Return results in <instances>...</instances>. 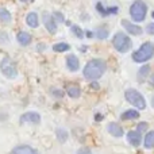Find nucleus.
<instances>
[{
    "label": "nucleus",
    "mask_w": 154,
    "mask_h": 154,
    "mask_svg": "<svg viewBox=\"0 0 154 154\" xmlns=\"http://www.w3.org/2000/svg\"><path fill=\"white\" fill-rule=\"evenodd\" d=\"M106 69H107V64L104 60L93 58V60H91V61H88V64L84 66L82 76H84L85 80L96 81V80H99L106 73Z\"/></svg>",
    "instance_id": "1"
},
{
    "label": "nucleus",
    "mask_w": 154,
    "mask_h": 154,
    "mask_svg": "<svg viewBox=\"0 0 154 154\" xmlns=\"http://www.w3.org/2000/svg\"><path fill=\"white\" fill-rule=\"evenodd\" d=\"M154 57V43L147 41V42H143L141 45V48L138 50H135L133 53V61L137 62V64H143V62L150 61Z\"/></svg>",
    "instance_id": "2"
},
{
    "label": "nucleus",
    "mask_w": 154,
    "mask_h": 154,
    "mask_svg": "<svg viewBox=\"0 0 154 154\" xmlns=\"http://www.w3.org/2000/svg\"><path fill=\"white\" fill-rule=\"evenodd\" d=\"M112 46L115 48V50L119 53H127L131 48H133V41L127 34L119 31L112 37Z\"/></svg>",
    "instance_id": "3"
},
{
    "label": "nucleus",
    "mask_w": 154,
    "mask_h": 154,
    "mask_svg": "<svg viewBox=\"0 0 154 154\" xmlns=\"http://www.w3.org/2000/svg\"><path fill=\"white\" fill-rule=\"evenodd\" d=\"M147 15V4L143 0H135L130 5V16L134 22L141 23L146 19Z\"/></svg>",
    "instance_id": "4"
},
{
    "label": "nucleus",
    "mask_w": 154,
    "mask_h": 154,
    "mask_svg": "<svg viewBox=\"0 0 154 154\" xmlns=\"http://www.w3.org/2000/svg\"><path fill=\"white\" fill-rule=\"evenodd\" d=\"M125 97L131 106H134L137 109H145L146 108V100H145L143 95L139 91L130 88L125 92Z\"/></svg>",
    "instance_id": "5"
},
{
    "label": "nucleus",
    "mask_w": 154,
    "mask_h": 154,
    "mask_svg": "<svg viewBox=\"0 0 154 154\" xmlns=\"http://www.w3.org/2000/svg\"><path fill=\"white\" fill-rule=\"evenodd\" d=\"M0 70L7 79H15L18 76V69H16V65L10 57H4L0 62Z\"/></svg>",
    "instance_id": "6"
},
{
    "label": "nucleus",
    "mask_w": 154,
    "mask_h": 154,
    "mask_svg": "<svg viewBox=\"0 0 154 154\" xmlns=\"http://www.w3.org/2000/svg\"><path fill=\"white\" fill-rule=\"evenodd\" d=\"M42 22H43V24H45L46 30H48L50 34H56L57 32V20L51 14L43 12L42 14Z\"/></svg>",
    "instance_id": "7"
},
{
    "label": "nucleus",
    "mask_w": 154,
    "mask_h": 154,
    "mask_svg": "<svg viewBox=\"0 0 154 154\" xmlns=\"http://www.w3.org/2000/svg\"><path fill=\"white\" fill-rule=\"evenodd\" d=\"M19 122H20L22 125H24V123H32V125H38V123H41V115L38 114V112H35V111L24 112V114L20 116Z\"/></svg>",
    "instance_id": "8"
},
{
    "label": "nucleus",
    "mask_w": 154,
    "mask_h": 154,
    "mask_svg": "<svg viewBox=\"0 0 154 154\" xmlns=\"http://www.w3.org/2000/svg\"><path fill=\"white\" fill-rule=\"evenodd\" d=\"M122 26L125 27L126 31H127L128 34H131V35H137V37H138V35H141L142 32H143V29H142L141 26H138V24L127 20V19H123L122 20Z\"/></svg>",
    "instance_id": "9"
},
{
    "label": "nucleus",
    "mask_w": 154,
    "mask_h": 154,
    "mask_svg": "<svg viewBox=\"0 0 154 154\" xmlns=\"http://www.w3.org/2000/svg\"><path fill=\"white\" fill-rule=\"evenodd\" d=\"M127 141L131 146H139L142 142V134L138 130H131L127 133Z\"/></svg>",
    "instance_id": "10"
},
{
    "label": "nucleus",
    "mask_w": 154,
    "mask_h": 154,
    "mask_svg": "<svg viewBox=\"0 0 154 154\" xmlns=\"http://www.w3.org/2000/svg\"><path fill=\"white\" fill-rule=\"evenodd\" d=\"M11 154H39V152L29 145H20V146L14 147Z\"/></svg>",
    "instance_id": "11"
},
{
    "label": "nucleus",
    "mask_w": 154,
    "mask_h": 154,
    "mask_svg": "<svg viewBox=\"0 0 154 154\" xmlns=\"http://www.w3.org/2000/svg\"><path fill=\"white\" fill-rule=\"evenodd\" d=\"M107 131H108L112 137H116V138H120V137H123V134H125L122 126L118 125V123H115V122L109 123V125L107 126Z\"/></svg>",
    "instance_id": "12"
},
{
    "label": "nucleus",
    "mask_w": 154,
    "mask_h": 154,
    "mask_svg": "<svg viewBox=\"0 0 154 154\" xmlns=\"http://www.w3.org/2000/svg\"><path fill=\"white\" fill-rule=\"evenodd\" d=\"M66 68L70 72H77L80 69V61L75 54H69L66 57Z\"/></svg>",
    "instance_id": "13"
},
{
    "label": "nucleus",
    "mask_w": 154,
    "mask_h": 154,
    "mask_svg": "<svg viewBox=\"0 0 154 154\" xmlns=\"http://www.w3.org/2000/svg\"><path fill=\"white\" fill-rule=\"evenodd\" d=\"M31 39H32V37L26 31H19L18 35H16V41L22 46H29L31 43Z\"/></svg>",
    "instance_id": "14"
},
{
    "label": "nucleus",
    "mask_w": 154,
    "mask_h": 154,
    "mask_svg": "<svg viewBox=\"0 0 154 154\" xmlns=\"http://www.w3.org/2000/svg\"><path fill=\"white\" fill-rule=\"evenodd\" d=\"M150 69H152V68H150V65H147V64L139 68L138 73H137V79H138L139 82H143V81H146V80L149 79Z\"/></svg>",
    "instance_id": "15"
},
{
    "label": "nucleus",
    "mask_w": 154,
    "mask_h": 154,
    "mask_svg": "<svg viewBox=\"0 0 154 154\" xmlns=\"http://www.w3.org/2000/svg\"><path fill=\"white\" fill-rule=\"evenodd\" d=\"M26 24L31 29H37L39 26V18H38V14L37 12H30L27 14L26 16Z\"/></svg>",
    "instance_id": "16"
},
{
    "label": "nucleus",
    "mask_w": 154,
    "mask_h": 154,
    "mask_svg": "<svg viewBox=\"0 0 154 154\" xmlns=\"http://www.w3.org/2000/svg\"><path fill=\"white\" fill-rule=\"evenodd\" d=\"M66 93L69 97L79 99L80 96H81V88H80L79 85H69V87L66 88Z\"/></svg>",
    "instance_id": "17"
},
{
    "label": "nucleus",
    "mask_w": 154,
    "mask_h": 154,
    "mask_svg": "<svg viewBox=\"0 0 154 154\" xmlns=\"http://www.w3.org/2000/svg\"><path fill=\"white\" fill-rule=\"evenodd\" d=\"M120 118H122V120H134L139 118V112L138 109H126Z\"/></svg>",
    "instance_id": "18"
},
{
    "label": "nucleus",
    "mask_w": 154,
    "mask_h": 154,
    "mask_svg": "<svg viewBox=\"0 0 154 154\" xmlns=\"http://www.w3.org/2000/svg\"><path fill=\"white\" fill-rule=\"evenodd\" d=\"M143 146L146 149H154V131L146 133L145 139H143Z\"/></svg>",
    "instance_id": "19"
},
{
    "label": "nucleus",
    "mask_w": 154,
    "mask_h": 154,
    "mask_svg": "<svg viewBox=\"0 0 154 154\" xmlns=\"http://www.w3.org/2000/svg\"><path fill=\"white\" fill-rule=\"evenodd\" d=\"M56 135H57V139H58L60 143H65V142L68 141V137H69V134H68V131L65 130V128L58 127L56 130Z\"/></svg>",
    "instance_id": "20"
},
{
    "label": "nucleus",
    "mask_w": 154,
    "mask_h": 154,
    "mask_svg": "<svg viewBox=\"0 0 154 154\" xmlns=\"http://www.w3.org/2000/svg\"><path fill=\"white\" fill-rule=\"evenodd\" d=\"M108 35H109L108 29L104 27V26H100V27H97V29L95 30V37L97 38V39H106Z\"/></svg>",
    "instance_id": "21"
},
{
    "label": "nucleus",
    "mask_w": 154,
    "mask_h": 154,
    "mask_svg": "<svg viewBox=\"0 0 154 154\" xmlns=\"http://www.w3.org/2000/svg\"><path fill=\"white\" fill-rule=\"evenodd\" d=\"M53 51H56V53H65V51L70 50V45H68V43L65 42H58L56 43V45H53Z\"/></svg>",
    "instance_id": "22"
},
{
    "label": "nucleus",
    "mask_w": 154,
    "mask_h": 154,
    "mask_svg": "<svg viewBox=\"0 0 154 154\" xmlns=\"http://www.w3.org/2000/svg\"><path fill=\"white\" fill-rule=\"evenodd\" d=\"M11 20H12V16L8 12V10L0 8V22H3V23H10Z\"/></svg>",
    "instance_id": "23"
},
{
    "label": "nucleus",
    "mask_w": 154,
    "mask_h": 154,
    "mask_svg": "<svg viewBox=\"0 0 154 154\" xmlns=\"http://www.w3.org/2000/svg\"><path fill=\"white\" fill-rule=\"evenodd\" d=\"M72 32L79 38V39H82V38L85 37V31L80 26H77V24H73L72 26Z\"/></svg>",
    "instance_id": "24"
},
{
    "label": "nucleus",
    "mask_w": 154,
    "mask_h": 154,
    "mask_svg": "<svg viewBox=\"0 0 154 154\" xmlns=\"http://www.w3.org/2000/svg\"><path fill=\"white\" fill-rule=\"evenodd\" d=\"M96 10H97V12L100 14L101 16H107V7H104L101 2H99L97 4H96Z\"/></svg>",
    "instance_id": "25"
},
{
    "label": "nucleus",
    "mask_w": 154,
    "mask_h": 154,
    "mask_svg": "<svg viewBox=\"0 0 154 154\" xmlns=\"http://www.w3.org/2000/svg\"><path fill=\"white\" fill-rule=\"evenodd\" d=\"M147 128H149V125H147L146 122H141V123H138V126H137V130H138L141 134L146 133Z\"/></svg>",
    "instance_id": "26"
},
{
    "label": "nucleus",
    "mask_w": 154,
    "mask_h": 154,
    "mask_svg": "<svg viewBox=\"0 0 154 154\" xmlns=\"http://www.w3.org/2000/svg\"><path fill=\"white\" fill-rule=\"evenodd\" d=\"M51 95H53L56 99H62L65 93H64V91L62 89H53L51 91Z\"/></svg>",
    "instance_id": "27"
},
{
    "label": "nucleus",
    "mask_w": 154,
    "mask_h": 154,
    "mask_svg": "<svg viewBox=\"0 0 154 154\" xmlns=\"http://www.w3.org/2000/svg\"><path fill=\"white\" fill-rule=\"evenodd\" d=\"M10 42V37L5 31H0V43H7Z\"/></svg>",
    "instance_id": "28"
},
{
    "label": "nucleus",
    "mask_w": 154,
    "mask_h": 154,
    "mask_svg": "<svg viewBox=\"0 0 154 154\" xmlns=\"http://www.w3.org/2000/svg\"><path fill=\"white\" fill-rule=\"evenodd\" d=\"M53 16L56 18V20H57V22H61V23H62V22H65V16L62 15L61 12H58V11L53 12Z\"/></svg>",
    "instance_id": "29"
},
{
    "label": "nucleus",
    "mask_w": 154,
    "mask_h": 154,
    "mask_svg": "<svg viewBox=\"0 0 154 154\" xmlns=\"http://www.w3.org/2000/svg\"><path fill=\"white\" fill-rule=\"evenodd\" d=\"M146 32L149 35H154V22H152V23H149L146 26Z\"/></svg>",
    "instance_id": "30"
},
{
    "label": "nucleus",
    "mask_w": 154,
    "mask_h": 154,
    "mask_svg": "<svg viewBox=\"0 0 154 154\" xmlns=\"http://www.w3.org/2000/svg\"><path fill=\"white\" fill-rule=\"evenodd\" d=\"M76 154H92V152H91L89 147H81V149L77 150Z\"/></svg>",
    "instance_id": "31"
},
{
    "label": "nucleus",
    "mask_w": 154,
    "mask_h": 154,
    "mask_svg": "<svg viewBox=\"0 0 154 154\" xmlns=\"http://www.w3.org/2000/svg\"><path fill=\"white\" fill-rule=\"evenodd\" d=\"M147 80H149L150 87H153V88H154V73H152V75L149 76V79H147Z\"/></svg>",
    "instance_id": "32"
},
{
    "label": "nucleus",
    "mask_w": 154,
    "mask_h": 154,
    "mask_svg": "<svg viewBox=\"0 0 154 154\" xmlns=\"http://www.w3.org/2000/svg\"><path fill=\"white\" fill-rule=\"evenodd\" d=\"M85 35H87L88 38H92L93 35H95V32H92L91 30H87V31H85Z\"/></svg>",
    "instance_id": "33"
},
{
    "label": "nucleus",
    "mask_w": 154,
    "mask_h": 154,
    "mask_svg": "<svg viewBox=\"0 0 154 154\" xmlns=\"http://www.w3.org/2000/svg\"><path fill=\"white\" fill-rule=\"evenodd\" d=\"M101 119H103V115H96L95 120H97V122H99V120H101Z\"/></svg>",
    "instance_id": "34"
},
{
    "label": "nucleus",
    "mask_w": 154,
    "mask_h": 154,
    "mask_svg": "<svg viewBox=\"0 0 154 154\" xmlns=\"http://www.w3.org/2000/svg\"><path fill=\"white\" fill-rule=\"evenodd\" d=\"M37 48H38V50H43V49H45V45H38Z\"/></svg>",
    "instance_id": "35"
},
{
    "label": "nucleus",
    "mask_w": 154,
    "mask_h": 154,
    "mask_svg": "<svg viewBox=\"0 0 154 154\" xmlns=\"http://www.w3.org/2000/svg\"><path fill=\"white\" fill-rule=\"evenodd\" d=\"M92 88H96V89H97V88H99V85H97V84H96V82H95V81H93V82H92Z\"/></svg>",
    "instance_id": "36"
},
{
    "label": "nucleus",
    "mask_w": 154,
    "mask_h": 154,
    "mask_svg": "<svg viewBox=\"0 0 154 154\" xmlns=\"http://www.w3.org/2000/svg\"><path fill=\"white\" fill-rule=\"evenodd\" d=\"M152 107H153V108H154V96H153V97H152Z\"/></svg>",
    "instance_id": "37"
},
{
    "label": "nucleus",
    "mask_w": 154,
    "mask_h": 154,
    "mask_svg": "<svg viewBox=\"0 0 154 154\" xmlns=\"http://www.w3.org/2000/svg\"><path fill=\"white\" fill-rule=\"evenodd\" d=\"M20 2H23V3H26V2H30V0H20Z\"/></svg>",
    "instance_id": "38"
},
{
    "label": "nucleus",
    "mask_w": 154,
    "mask_h": 154,
    "mask_svg": "<svg viewBox=\"0 0 154 154\" xmlns=\"http://www.w3.org/2000/svg\"><path fill=\"white\" fill-rule=\"evenodd\" d=\"M152 18L154 19V11H153V12H152Z\"/></svg>",
    "instance_id": "39"
}]
</instances>
